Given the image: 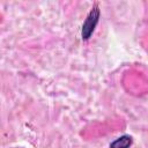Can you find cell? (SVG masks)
<instances>
[{
	"mask_svg": "<svg viewBox=\"0 0 148 148\" xmlns=\"http://www.w3.org/2000/svg\"><path fill=\"white\" fill-rule=\"evenodd\" d=\"M98 17H99V10L97 7H95L89 12V14L83 23V27H82V38L83 39H88L91 36V34L94 32L95 27L98 22Z\"/></svg>",
	"mask_w": 148,
	"mask_h": 148,
	"instance_id": "6da1fadb",
	"label": "cell"
},
{
	"mask_svg": "<svg viewBox=\"0 0 148 148\" xmlns=\"http://www.w3.org/2000/svg\"><path fill=\"white\" fill-rule=\"evenodd\" d=\"M131 145H132V138L128 135H123L116 139L110 145V148H128Z\"/></svg>",
	"mask_w": 148,
	"mask_h": 148,
	"instance_id": "7a4b0ae2",
	"label": "cell"
}]
</instances>
